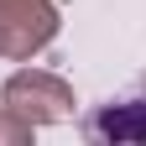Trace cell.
Here are the masks:
<instances>
[{
	"label": "cell",
	"instance_id": "cell-2",
	"mask_svg": "<svg viewBox=\"0 0 146 146\" xmlns=\"http://www.w3.org/2000/svg\"><path fill=\"white\" fill-rule=\"evenodd\" d=\"M63 31L58 0H0V58L5 63H31L47 52Z\"/></svg>",
	"mask_w": 146,
	"mask_h": 146
},
{
	"label": "cell",
	"instance_id": "cell-4",
	"mask_svg": "<svg viewBox=\"0 0 146 146\" xmlns=\"http://www.w3.org/2000/svg\"><path fill=\"white\" fill-rule=\"evenodd\" d=\"M31 136H36V125H31V120H21L16 110L0 104V146H26Z\"/></svg>",
	"mask_w": 146,
	"mask_h": 146
},
{
	"label": "cell",
	"instance_id": "cell-3",
	"mask_svg": "<svg viewBox=\"0 0 146 146\" xmlns=\"http://www.w3.org/2000/svg\"><path fill=\"white\" fill-rule=\"evenodd\" d=\"M84 136L89 141H110V146H141L146 141V84H141V94H131V99L99 104L94 115L84 120Z\"/></svg>",
	"mask_w": 146,
	"mask_h": 146
},
{
	"label": "cell",
	"instance_id": "cell-1",
	"mask_svg": "<svg viewBox=\"0 0 146 146\" xmlns=\"http://www.w3.org/2000/svg\"><path fill=\"white\" fill-rule=\"evenodd\" d=\"M0 104L16 110L21 120H31L36 131L42 125H63L73 120V84L63 78V73H52V68H16L5 84H0Z\"/></svg>",
	"mask_w": 146,
	"mask_h": 146
}]
</instances>
